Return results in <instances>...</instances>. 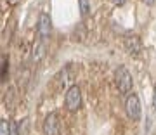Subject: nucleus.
<instances>
[{
    "label": "nucleus",
    "mask_w": 156,
    "mask_h": 135,
    "mask_svg": "<svg viewBox=\"0 0 156 135\" xmlns=\"http://www.w3.org/2000/svg\"><path fill=\"white\" fill-rule=\"evenodd\" d=\"M115 83H116V88L122 95H130V90L134 87V80H132V74L125 66L116 68L115 71Z\"/></svg>",
    "instance_id": "1"
},
{
    "label": "nucleus",
    "mask_w": 156,
    "mask_h": 135,
    "mask_svg": "<svg viewBox=\"0 0 156 135\" xmlns=\"http://www.w3.org/2000/svg\"><path fill=\"white\" fill-rule=\"evenodd\" d=\"M64 106L69 112H76L82 107V90L78 85H71L64 95Z\"/></svg>",
    "instance_id": "2"
},
{
    "label": "nucleus",
    "mask_w": 156,
    "mask_h": 135,
    "mask_svg": "<svg viewBox=\"0 0 156 135\" xmlns=\"http://www.w3.org/2000/svg\"><path fill=\"white\" fill-rule=\"evenodd\" d=\"M125 112H127V116L130 119H140V114H142V107H140V99L137 94H130L127 95L125 99Z\"/></svg>",
    "instance_id": "3"
},
{
    "label": "nucleus",
    "mask_w": 156,
    "mask_h": 135,
    "mask_svg": "<svg viewBox=\"0 0 156 135\" xmlns=\"http://www.w3.org/2000/svg\"><path fill=\"white\" fill-rule=\"evenodd\" d=\"M42 128H44L45 135H59V132H61V121H59V116H57L56 112L47 114L45 119H44Z\"/></svg>",
    "instance_id": "4"
},
{
    "label": "nucleus",
    "mask_w": 156,
    "mask_h": 135,
    "mask_svg": "<svg viewBox=\"0 0 156 135\" xmlns=\"http://www.w3.org/2000/svg\"><path fill=\"white\" fill-rule=\"evenodd\" d=\"M123 45H125V49H127V52L130 56H139L142 52V42H140V38L137 35H132V33L125 35Z\"/></svg>",
    "instance_id": "5"
},
{
    "label": "nucleus",
    "mask_w": 156,
    "mask_h": 135,
    "mask_svg": "<svg viewBox=\"0 0 156 135\" xmlns=\"http://www.w3.org/2000/svg\"><path fill=\"white\" fill-rule=\"evenodd\" d=\"M37 31H38L40 38L45 40L49 38L50 33H52V19H50L49 14H45V12H42L38 16V22H37Z\"/></svg>",
    "instance_id": "6"
},
{
    "label": "nucleus",
    "mask_w": 156,
    "mask_h": 135,
    "mask_svg": "<svg viewBox=\"0 0 156 135\" xmlns=\"http://www.w3.org/2000/svg\"><path fill=\"white\" fill-rule=\"evenodd\" d=\"M78 9H80V14L83 17H87L90 14V2L89 0H78Z\"/></svg>",
    "instance_id": "7"
},
{
    "label": "nucleus",
    "mask_w": 156,
    "mask_h": 135,
    "mask_svg": "<svg viewBox=\"0 0 156 135\" xmlns=\"http://www.w3.org/2000/svg\"><path fill=\"white\" fill-rule=\"evenodd\" d=\"M44 54H45V49H44V45L42 43H37L33 47V61H37L38 62L42 57H44Z\"/></svg>",
    "instance_id": "8"
},
{
    "label": "nucleus",
    "mask_w": 156,
    "mask_h": 135,
    "mask_svg": "<svg viewBox=\"0 0 156 135\" xmlns=\"http://www.w3.org/2000/svg\"><path fill=\"white\" fill-rule=\"evenodd\" d=\"M7 71H9V57L7 56H2V81L7 80Z\"/></svg>",
    "instance_id": "9"
},
{
    "label": "nucleus",
    "mask_w": 156,
    "mask_h": 135,
    "mask_svg": "<svg viewBox=\"0 0 156 135\" xmlns=\"http://www.w3.org/2000/svg\"><path fill=\"white\" fill-rule=\"evenodd\" d=\"M11 133V123L7 119H0V135H9Z\"/></svg>",
    "instance_id": "10"
},
{
    "label": "nucleus",
    "mask_w": 156,
    "mask_h": 135,
    "mask_svg": "<svg viewBox=\"0 0 156 135\" xmlns=\"http://www.w3.org/2000/svg\"><path fill=\"white\" fill-rule=\"evenodd\" d=\"M9 135H19V128H17V125L14 121H11V133Z\"/></svg>",
    "instance_id": "11"
},
{
    "label": "nucleus",
    "mask_w": 156,
    "mask_h": 135,
    "mask_svg": "<svg viewBox=\"0 0 156 135\" xmlns=\"http://www.w3.org/2000/svg\"><path fill=\"white\" fill-rule=\"evenodd\" d=\"M153 106L156 109V85H154V90H153Z\"/></svg>",
    "instance_id": "12"
},
{
    "label": "nucleus",
    "mask_w": 156,
    "mask_h": 135,
    "mask_svg": "<svg viewBox=\"0 0 156 135\" xmlns=\"http://www.w3.org/2000/svg\"><path fill=\"white\" fill-rule=\"evenodd\" d=\"M113 2H115V4H116V5H123V4H125V2H127V0H113Z\"/></svg>",
    "instance_id": "13"
},
{
    "label": "nucleus",
    "mask_w": 156,
    "mask_h": 135,
    "mask_svg": "<svg viewBox=\"0 0 156 135\" xmlns=\"http://www.w3.org/2000/svg\"><path fill=\"white\" fill-rule=\"evenodd\" d=\"M142 2H144V4H147V5H153L156 0H142Z\"/></svg>",
    "instance_id": "14"
}]
</instances>
